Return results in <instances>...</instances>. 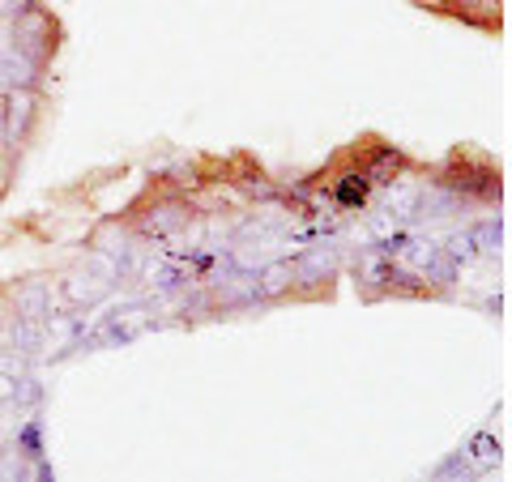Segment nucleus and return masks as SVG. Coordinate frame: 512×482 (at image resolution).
Here are the masks:
<instances>
[{
    "instance_id": "obj_4",
    "label": "nucleus",
    "mask_w": 512,
    "mask_h": 482,
    "mask_svg": "<svg viewBox=\"0 0 512 482\" xmlns=\"http://www.w3.org/2000/svg\"><path fill=\"white\" fill-rule=\"evenodd\" d=\"M13 393H18V384H13L9 376H0V401H9Z\"/></svg>"
},
{
    "instance_id": "obj_1",
    "label": "nucleus",
    "mask_w": 512,
    "mask_h": 482,
    "mask_svg": "<svg viewBox=\"0 0 512 482\" xmlns=\"http://www.w3.org/2000/svg\"><path fill=\"white\" fill-rule=\"evenodd\" d=\"M30 116H35V99H30L26 90H13L9 99H5V133H9L13 141H18V137L26 133Z\"/></svg>"
},
{
    "instance_id": "obj_3",
    "label": "nucleus",
    "mask_w": 512,
    "mask_h": 482,
    "mask_svg": "<svg viewBox=\"0 0 512 482\" xmlns=\"http://www.w3.org/2000/svg\"><path fill=\"white\" fill-rule=\"evenodd\" d=\"M141 329H146V312L133 308V312H124V316L111 320V325H107V337H120V342H128V337H137Z\"/></svg>"
},
{
    "instance_id": "obj_2",
    "label": "nucleus",
    "mask_w": 512,
    "mask_h": 482,
    "mask_svg": "<svg viewBox=\"0 0 512 482\" xmlns=\"http://www.w3.org/2000/svg\"><path fill=\"white\" fill-rule=\"evenodd\" d=\"M291 282H295V269H291V261H274L265 273H261V282H256V291L261 295H282V291H291Z\"/></svg>"
},
{
    "instance_id": "obj_5",
    "label": "nucleus",
    "mask_w": 512,
    "mask_h": 482,
    "mask_svg": "<svg viewBox=\"0 0 512 482\" xmlns=\"http://www.w3.org/2000/svg\"><path fill=\"white\" fill-rule=\"evenodd\" d=\"M419 5H440V0H419Z\"/></svg>"
}]
</instances>
